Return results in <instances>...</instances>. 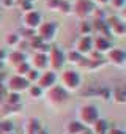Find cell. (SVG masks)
Segmentation results:
<instances>
[{
	"instance_id": "8992f818",
	"label": "cell",
	"mask_w": 126,
	"mask_h": 134,
	"mask_svg": "<svg viewBox=\"0 0 126 134\" xmlns=\"http://www.w3.org/2000/svg\"><path fill=\"white\" fill-rule=\"evenodd\" d=\"M47 96H49L50 103H54V104H61L63 101H66V98H68L66 90L63 88V87H60V85H54V87L49 90Z\"/></svg>"
},
{
	"instance_id": "4fadbf2b",
	"label": "cell",
	"mask_w": 126,
	"mask_h": 134,
	"mask_svg": "<svg viewBox=\"0 0 126 134\" xmlns=\"http://www.w3.org/2000/svg\"><path fill=\"white\" fill-rule=\"evenodd\" d=\"M33 65L36 66V70L41 71V70H46L49 66V60H47V54H36L33 57Z\"/></svg>"
},
{
	"instance_id": "44dd1931",
	"label": "cell",
	"mask_w": 126,
	"mask_h": 134,
	"mask_svg": "<svg viewBox=\"0 0 126 134\" xmlns=\"http://www.w3.org/2000/svg\"><path fill=\"white\" fill-rule=\"evenodd\" d=\"M19 43H21V38H19L18 33H10V35H8V38H7V44H10V46H18Z\"/></svg>"
},
{
	"instance_id": "30bf717a",
	"label": "cell",
	"mask_w": 126,
	"mask_h": 134,
	"mask_svg": "<svg viewBox=\"0 0 126 134\" xmlns=\"http://www.w3.org/2000/svg\"><path fill=\"white\" fill-rule=\"evenodd\" d=\"M91 49H93V40H91V36L88 35V36H82V38L79 40L76 51H77L81 55H84V54H90Z\"/></svg>"
},
{
	"instance_id": "1f68e13d",
	"label": "cell",
	"mask_w": 126,
	"mask_h": 134,
	"mask_svg": "<svg viewBox=\"0 0 126 134\" xmlns=\"http://www.w3.org/2000/svg\"><path fill=\"white\" fill-rule=\"evenodd\" d=\"M123 16L126 18V5H124V8H123Z\"/></svg>"
},
{
	"instance_id": "5b68a950",
	"label": "cell",
	"mask_w": 126,
	"mask_h": 134,
	"mask_svg": "<svg viewBox=\"0 0 126 134\" xmlns=\"http://www.w3.org/2000/svg\"><path fill=\"white\" fill-rule=\"evenodd\" d=\"M74 10H76V14H77L81 19H85V18H88L91 13H95V5L90 2V0H77Z\"/></svg>"
},
{
	"instance_id": "52a82bcc",
	"label": "cell",
	"mask_w": 126,
	"mask_h": 134,
	"mask_svg": "<svg viewBox=\"0 0 126 134\" xmlns=\"http://www.w3.org/2000/svg\"><path fill=\"white\" fill-rule=\"evenodd\" d=\"M81 118L84 123L95 125L98 121V109L95 106H84L81 110Z\"/></svg>"
},
{
	"instance_id": "f1b7e54d",
	"label": "cell",
	"mask_w": 126,
	"mask_h": 134,
	"mask_svg": "<svg viewBox=\"0 0 126 134\" xmlns=\"http://www.w3.org/2000/svg\"><path fill=\"white\" fill-rule=\"evenodd\" d=\"M109 134H126V132L123 129H120V128H113V129L109 131Z\"/></svg>"
},
{
	"instance_id": "6da1fadb",
	"label": "cell",
	"mask_w": 126,
	"mask_h": 134,
	"mask_svg": "<svg viewBox=\"0 0 126 134\" xmlns=\"http://www.w3.org/2000/svg\"><path fill=\"white\" fill-rule=\"evenodd\" d=\"M47 60H49V65H50L52 71L55 73V71H58V70L63 68V63H65L66 57H65V54H63L58 47H50L49 55H47Z\"/></svg>"
},
{
	"instance_id": "9c48e42d",
	"label": "cell",
	"mask_w": 126,
	"mask_h": 134,
	"mask_svg": "<svg viewBox=\"0 0 126 134\" xmlns=\"http://www.w3.org/2000/svg\"><path fill=\"white\" fill-rule=\"evenodd\" d=\"M28 87H30L28 81L25 77H22V76H13L10 79V88H11L13 93H19L22 90H27Z\"/></svg>"
},
{
	"instance_id": "4dcf8cb0",
	"label": "cell",
	"mask_w": 126,
	"mask_h": 134,
	"mask_svg": "<svg viewBox=\"0 0 126 134\" xmlns=\"http://www.w3.org/2000/svg\"><path fill=\"white\" fill-rule=\"evenodd\" d=\"M5 57H7V52H5V51H0V62H2Z\"/></svg>"
},
{
	"instance_id": "603a6c76",
	"label": "cell",
	"mask_w": 126,
	"mask_h": 134,
	"mask_svg": "<svg viewBox=\"0 0 126 134\" xmlns=\"http://www.w3.org/2000/svg\"><path fill=\"white\" fill-rule=\"evenodd\" d=\"M28 92H30V95H32L33 98H38V96L43 95V88H39L38 85H30V87H28Z\"/></svg>"
},
{
	"instance_id": "ac0fdd59",
	"label": "cell",
	"mask_w": 126,
	"mask_h": 134,
	"mask_svg": "<svg viewBox=\"0 0 126 134\" xmlns=\"http://www.w3.org/2000/svg\"><path fill=\"white\" fill-rule=\"evenodd\" d=\"M66 57V60H70L71 63H81V60H82V55L77 52V51H71L68 55H65Z\"/></svg>"
},
{
	"instance_id": "e575fe53",
	"label": "cell",
	"mask_w": 126,
	"mask_h": 134,
	"mask_svg": "<svg viewBox=\"0 0 126 134\" xmlns=\"http://www.w3.org/2000/svg\"><path fill=\"white\" fill-rule=\"evenodd\" d=\"M30 2H32V0H30Z\"/></svg>"
},
{
	"instance_id": "ba28073f",
	"label": "cell",
	"mask_w": 126,
	"mask_h": 134,
	"mask_svg": "<svg viewBox=\"0 0 126 134\" xmlns=\"http://www.w3.org/2000/svg\"><path fill=\"white\" fill-rule=\"evenodd\" d=\"M57 82V74L54 71H46L39 76L38 79V87L39 88H52Z\"/></svg>"
},
{
	"instance_id": "9a60e30c",
	"label": "cell",
	"mask_w": 126,
	"mask_h": 134,
	"mask_svg": "<svg viewBox=\"0 0 126 134\" xmlns=\"http://www.w3.org/2000/svg\"><path fill=\"white\" fill-rule=\"evenodd\" d=\"M10 58H11V63H13L14 66H18V65H21V63L25 62V55H24L22 51H16V52H13V54L10 55Z\"/></svg>"
},
{
	"instance_id": "2e32d148",
	"label": "cell",
	"mask_w": 126,
	"mask_h": 134,
	"mask_svg": "<svg viewBox=\"0 0 126 134\" xmlns=\"http://www.w3.org/2000/svg\"><path fill=\"white\" fill-rule=\"evenodd\" d=\"M107 129H109V123L106 120H98L95 123V132L96 134H106Z\"/></svg>"
},
{
	"instance_id": "836d02e7",
	"label": "cell",
	"mask_w": 126,
	"mask_h": 134,
	"mask_svg": "<svg viewBox=\"0 0 126 134\" xmlns=\"http://www.w3.org/2000/svg\"><path fill=\"white\" fill-rule=\"evenodd\" d=\"M2 66H3V63H2V62H0V70H2Z\"/></svg>"
},
{
	"instance_id": "f546056e",
	"label": "cell",
	"mask_w": 126,
	"mask_h": 134,
	"mask_svg": "<svg viewBox=\"0 0 126 134\" xmlns=\"http://www.w3.org/2000/svg\"><path fill=\"white\" fill-rule=\"evenodd\" d=\"M95 2H96V5H101V7H104V5H107V3L110 2V0H95Z\"/></svg>"
},
{
	"instance_id": "cb8c5ba5",
	"label": "cell",
	"mask_w": 126,
	"mask_h": 134,
	"mask_svg": "<svg viewBox=\"0 0 126 134\" xmlns=\"http://www.w3.org/2000/svg\"><path fill=\"white\" fill-rule=\"evenodd\" d=\"M58 10H60L61 13H65V14H70V13H71V5H70L68 2H65V0H60Z\"/></svg>"
},
{
	"instance_id": "ffe728a7",
	"label": "cell",
	"mask_w": 126,
	"mask_h": 134,
	"mask_svg": "<svg viewBox=\"0 0 126 134\" xmlns=\"http://www.w3.org/2000/svg\"><path fill=\"white\" fill-rule=\"evenodd\" d=\"M13 123L10 121H0V134H11Z\"/></svg>"
},
{
	"instance_id": "484cf974",
	"label": "cell",
	"mask_w": 126,
	"mask_h": 134,
	"mask_svg": "<svg viewBox=\"0 0 126 134\" xmlns=\"http://www.w3.org/2000/svg\"><path fill=\"white\" fill-rule=\"evenodd\" d=\"M109 3H112V7L115 10H123L124 5H126V0H110Z\"/></svg>"
},
{
	"instance_id": "7a4b0ae2",
	"label": "cell",
	"mask_w": 126,
	"mask_h": 134,
	"mask_svg": "<svg viewBox=\"0 0 126 134\" xmlns=\"http://www.w3.org/2000/svg\"><path fill=\"white\" fill-rule=\"evenodd\" d=\"M61 84L65 90H76L81 87V76L76 71H65L61 74Z\"/></svg>"
},
{
	"instance_id": "3957f363",
	"label": "cell",
	"mask_w": 126,
	"mask_h": 134,
	"mask_svg": "<svg viewBox=\"0 0 126 134\" xmlns=\"http://www.w3.org/2000/svg\"><path fill=\"white\" fill-rule=\"evenodd\" d=\"M57 29H58V25H57L55 22H43V24L38 27V33H36V35L46 43V41H50V40L55 38Z\"/></svg>"
},
{
	"instance_id": "7c38bea8",
	"label": "cell",
	"mask_w": 126,
	"mask_h": 134,
	"mask_svg": "<svg viewBox=\"0 0 126 134\" xmlns=\"http://www.w3.org/2000/svg\"><path fill=\"white\" fill-rule=\"evenodd\" d=\"M109 58L115 63V65H123L126 62V54L121 49H110L109 51Z\"/></svg>"
},
{
	"instance_id": "d6986e66",
	"label": "cell",
	"mask_w": 126,
	"mask_h": 134,
	"mask_svg": "<svg viewBox=\"0 0 126 134\" xmlns=\"http://www.w3.org/2000/svg\"><path fill=\"white\" fill-rule=\"evenodd\" d=\"M39 76H41V74H39V71H38V70H32V68H30V71L25 74V79L28 81V84H30V82H35V81L38 82Z\"/></svg>"
},
{
	"instance_id": "4316f807",
	"label": "cell",
	"mask_w": 126,
	"mask_h": 134,
	"mask_svg": "<svg viewBox=\"0 0 126 134\" xmlns=\"http://www.w3.org/2000/svg\"><path fill=\"white\" fill-rule=\"evenodd\" d=\"M47 7H49V8L58 10V7H60V0H49V2H47Z\"/></svg>"
},
{
	"instance_id": "e0dca14e",
	"label": "cell",
	"mask_w": 126,
	"mask_h": 134,
	"mask_svg": "<svg viewBox=\"0 0 126 134\" xmlns=\"http://www.w3.org/2000/svg\"><path fill=\"white\" fill-rule=\"evenodd\" d=\"M28 71H30V65H28V63H25V62L16 66V73H18L16 76H22V77H25V74H27Z\"/></svg>"
},
{
	"instance_id": "5bb4252c",
	"label": "cell",
	"mask_w": 126,
	"mask_h": 134,
	"mask_svg": "<svg viewBox=\"0 0 126 134\" xmlns=\"http://www.w3.org/2000/svg\"><path fill=\"white\" fill-rule=\"evenodd\" d=\"M84 131H85V126H84V123H79V121H71L68 126L70 134H82Z\"/></svg>"
},
{
	"instance_id": "d6a6232c",
	"label": "cell",
	"mask_w": 126,
	"mask_h": 134,
	"mask_svg": "<svg viewBox=\"0 0 126 134\" xmlns=\"http://www.w3.org/2000/svg\"><path fill=\"white\" fill-rule=\"evenodd\" d=\"M82 134H93V132H90V131H87V129H85V131H84Z\"/></svg>"
},
{
	"instance_id": "277c9868",
	"label": "cell",
	"mask_w": 126,
	"mask_h": 134,
	"mask_svg": "<svg viewBox=\"0 0 126 134\" xmlns=\"http://www.w3.org/2000/svg\"><path fill=\"white\" fill-rule=\"evenodd\" d=\"M22 21H24L25 29H30V30H36V29L43 24V18H41V14H39L38 11H35V10L25 13Z\"/></svg>"
},
{
	"instance_id": "d4e9b609",
	"label": "cell",
	"mask_w": 126,
	"mask_h": 134,
	"mask_svg": "<svg viewBox=\"0 0 126 134\" xmlns=\"http://www.w3.org/2000/svg\"><path fill=\"white\" fill-rule=\"evenodd\" d=\"M21 8H22L25 13H28V11L33 10V3L30 2V0H21Z\"/></svg>"
},
{
	"instance_id": "7402d4cb",
	"label": "cell",
	"mask_w": 126,
	"mask_h": 134,
	"mask_svg": "<svg viewBox=\"0 0 126 134\" xmlns=\"http://www.w3.org/2000/svg\"><path fill=\"white\" fill-rule=\"evenodd\" d=\"M7 103H8V106H19V103H21V99H19V95L18 93H10L8 96H7Z\"/></svg>"
},
{
	"instance_id": "8fae6325",
	"label": "cell",
	"mask_w": 126,
	"mask_h": 134,
	"mask_svg": "<svg viewBox=\"0 0 126 134\" xmlns=\"http://www.w3.org/2000/svg\"><path fill=\"white\" fill-rule=\"evenodd\" d=\"M93 47H95L98 52H109L110 47H112V44H110V40H109L107 36L101 35V36H98V38L95 40Z\"/></svg>"
},
{
	"instance_id": "83f0119b",
	"label": "cell",
	"mask_w": 126,
	"mask_h": 134,
	"mask_svg": "<svg viewBox=\"0 0 126 134\" xmlns=\"http://www.w3.org/2000/svg\"><path fill=\"white\" fill-rule=\"evenodd\" d=\"M81 30H82V32H93V29H91V25H90L88 22H82Z\"/></svg>"
}]
</instances>
